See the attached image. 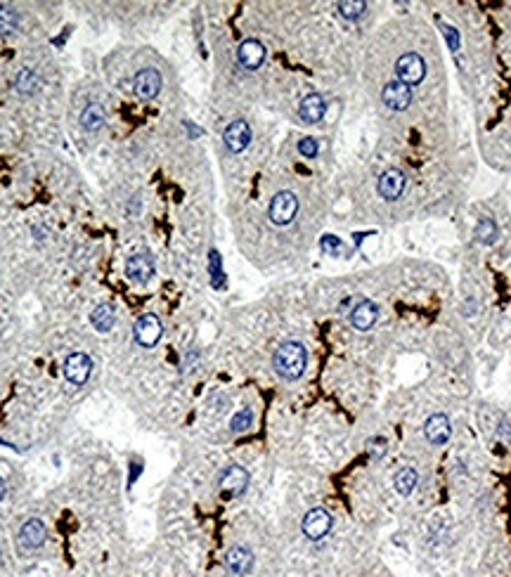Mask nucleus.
I'll use <instances>...</instances> for the list:
<instances>
[{"label": "nucleus", "mask_w": 511, "mask_h": 577, "mask_svg": "<svg viewBox=\"0 0 511 577\" xmlns=\"http://www.w3.org/2000/svg\"><path fill=\"white\" fill-rule=\"evenodd\" d=\"M308 365V353L299 341H284L273 355V367L275 372L287 381L301 379Z\"/></svg>", "instance_id": "f257e3e1"}, {"label": "nucleus", "mask_w": 511, "mask_h": 577, "mask_svg": "<svg viewBox=\"0 0 511 577\" xmlns=\"http://www.w3.org/2000/svg\"><path fill=\"white\" fill-rule=\"evenodd\" d=\"M225 566L232 575H249L254 568V554L244 547H232L225 554Z\"/></svg>", "instance_id": "a211bd4d"}, {"label": "nucleus", "mask_w": 511, "mask_h": 577, "mask_svg": "<svg viewBox=\"0 0 511 577\" xmlns=\"http://www.w3.org/2000/svg\"><path fill=\"white\" fill-rule=\"evenodd\" d=\"M3 497H5V481L0 478V499H3Z\"/></svg>", "instance_id": "473e14b6"}, {"label": "nucleus", "mask_w": 511, "mask_h": 577, "mask_svg": "<svg viewBox=\"0 0 511 577\" xmlns=\"http://www.w3.org/2000/svg\"><path fill=\"white\" fill-rule=\"evenodd\" d=\"M379 320V308L377 303L372 301H360L355 303V308L351 310V324L358 332H367V329H372L374 324Z\"/></svg>", "instance_id": "dca6fc26"}, {"label": "nucleus", "mask_w": 511, "mask_h": 577, "mask_svg": "<svg viewBox=\"0 0 511 577\" xmlns=\"http://www.w3.org/2000/svg\"><path fill=\"white\" fill-rule=\"evenodd\" d=\"M497 235H500V230H497L495 220L493 218H481L476 223V239L485 246L495 244L497 242Z\"/></svg>", "instance_id": "5701e85b"}, {"label": "nucleus", "mask_w": 511, "mask_h": 577, "mask_svg": "<svg viewBox=\"0 0 511 577\" xmlns=\"http://www.w3.org/2000/svg\"><path fill=\"white\" fill-rule=\"evenodd\" d=\"M209 265H211V277H213V287H223V268H221V256H218V251H211V258H209Z\"/></svg>", "instance_id": "bb28decb"}, {"label": "nucleus", "mask_w": 511, "mask_h": 577, "mask_svg": "<svg viewBox=\"0 0 511 577\" xmlns=\"http://www.w3.org/2000/svg\"><path fill=\"white\" fill-rule=\"evenodd\" d=\"M419 483V476L415 469H400L396 476H393V485H396V490L400 492L403 497L412 495Z\"/></svg>", "instance_id": "4be33fe9"}, {"label": "nucleus", "mask_w": 511, "mask_h": 577, "mask_svg": "<svg viewBox=\"0 0 511 577\" xmlns=\"http://www.w3.org/2000/svg\"><path fill=\"white\" fill-rule=\"evenodd\" d=\"M396 76L400 83L410 86H419L426 76V62L424 57H419L417 53H407L396 62Z\"/></svg>", "instance_id": "f03ea898"}, {"label": "nucleus", "mask_w": 511, "mask_h": 577, "mask_svg": "<svg viewBox=\"0 0 511 577\" xmlns=\"http://www.w3.org/2000/svg\"><path fill=\"white\" fill-rule=\"evenodd\" d=\"M90 372H93V360L83 353H71L67 360H64V376H67L69 384L83 386L90 379Z\"/></svg>", "instance_id": "423d86ee"}, {"label": "nucleus", "mask_w": 511, "mask_h": 577, "mask_svg": "<svg viewBox=\"0 0 511 577\" xmlns=\"http://www.w3.org/2000/svg\"><path fill=\"white\" fill-rule=\"evenodd\" d=\"M218 483H221V490L225 492V495L239 497L244 490L249 488V473H247V469H242V466L232 464L221 473V481Z\"/></svg>", "instance_id": "9b49d317"}, {"label": "nucleus", "mask_w": 511, "mask_h": 577, "mask_svg": "<svg viewBox=\"0 0 511 577\" xmlns=\"http://www.w3.org/2000/svg\"><path fill=\"white\" fill-rule=\"evenodd\" d=\"M268 213L275 225H289L296 218V213H299V199H296L294 192H277L273 202H270Z\"/></svg>", "instance_id": "7ed1b4c3"}, {"label": "nucleus", "mask_w": 511, "mask_h": 577, "mask_svg": "<svg viewBox=\"0 0 511 577\" xmlns=\"http://www.w3.org/2000/svg\"><path fill=\"white\" fill-rule=\"evenodd\" d=\"M320 246H322V251H325V254H332V256L341 254V249H344V244H341L339 239H336V237H332V235L322 237Z\"/></svg>", "instance_id": "c756f323"}, {"label": "nucleus", "mask_w": 511, "mask_h": 577, "mask_svg": "<svg viewBox=\"0 0 511 577\" xmlns=\"http://www.w3.org/2000/svg\"><path fill=\"white\" fill-rule=\"evenodd\" d=\"M251 424H254V414H251V410H242V412L235 414V419H232L230 429L235 431V433H242V431H247Z\"/></svg>", "instance_id": "a878e982"}, {"label": "nucleus", "mask_w": 511, "mask_h": 577, "mask_svg": "<svg viewBox=\"0 0 511 577\" xmlns=\"http://www.w3.org/2000/svg\"><path fill=\"white\" fill-rule=\"evenodd\" d=\"M325 114H327V102H325V97H322V95L313 93V95H306L301 100V105H299L301 121H306V123H320L322 119H325Z\"/></svg>", "instance_id": "f3484780"}, {"label": "nucleus", "mask_w": 511, "mask_h": 577, "mask_svg": "<svg viewBox=\"0 0 511 577\" xmlns=\"http://www.w3.org/2000/svg\"><path fill=\"white\" fill-rule=\"evenodd\" d=\"M161 86H164V81H161L157 69H142L133 79V90L140 100H154L161 93Z\"/></svg>", "instance_id": "0eeeda50"}, {"label": "nucleus", "mask_w": 511, "mask_h": 577, "mask_svg": "<svg viewBox=\"0 0 511 577\" xmlns=\"http://www.w3.org/2000/svg\"><path fill=\"white\" fill-rule=\"evenodd\" d=\"M126 275L131 277L133 282L138 284H147L154 275V261L150 254H135L128 258L126 263Z\"/></svg>", "instance_id": "2eb2a0df"}, {"label": "nucleus", "mask_w": 511, "mask_h": 577, "mask_svg": "<svg viewBox=\"0 0 511 577\" xmlns=\"http://www.w3.org/2000/svg\"><path fill=\"white\" fill-rule=\"evenodd\" d=\"M332 516H329V511L325 509H310L306 516H303V523H301V530L303 535L308 537V540L318 542L322 537L329 535V530H332Z\"/></svg>", "instance_id": "20e7f679"}, {"label": "nucleus", "mask_w": 511, "mask_h": 577, "mask_svg": "<svg viewBox=\"0 0 511 577\" xmlns=\"http://www.w3.org/2000/svg\"><path fill=\"white\" fill-rule=\"evenodd\" d=\"M19 15L15 8H8V5H0V36H10L12 31L17 29Z\"/></svg>", "instance_id": "393cba45"}, {"label": "nucleus", "mask_w": 511, "mask_h": 577, "mask_svg": "<svg viewBox=\"0 0 511 577\" xmlns=\"http://www.w3.org/2000/svg\"><path fill=\"white\" fill-rule=\"evenodd\" d=\"M299 152L303 154V157H308V159L318 157V152H320V142L315 140V138H303V140L299 142Z\"/></svg>", "instance_id": "c85d7f7f"}, {"label": "nucleus", "mask_w": 511, "mask_h": 577, "mask_svg": "<svg viewBox=\"0 0 511 577\" xmlns=\"http://www.w3.org/2000/svg\"><path fill=\"white\" fill-rule=\"evenodd\" d=\"M407 187V178L403 171H398V168H388V171L379 178V194L381 199H386V202H396V199L403 197Z\"/></svg>", "instance_id": "6e6552de"}, {"label": "nucleus", "mask_w": 511, "mask_h": 577, "mask_svg": "<svg viewBox=\"0 0 511 577\" xmlns=\"http://www.w3.org/2000/svg\"><path fill=\"white\" fill-rule=\"evenodd\" d=\"M424 436L429 438V443H433V445H445L452 436L450 419L441 412L431 414V417L426 419V424H424Z\"/></svg>", "instance_id": "ddd939ff"}, {"label": "nucleus", "mask_w": 511, "mask_h": 577, "mask_svg": "<svg viewBox=\"0 0 511 577\" xmlns=\"http://www.w3.org/2000/svg\"><path fill=\"white\" fill-rule=\"evenodd\" d=\"M381 100H384V105L388 109H393V112H403V109L410 107V102H412V90L407 88L405 83L391 81V83H386L384 90H381Z\"/></svg>", "instance_id": "f8f14e48"}, {"label": "nucleus", "mask_w": 511, "mask_h": 577, "mask_svg": "<svg viewBox=\"0 0 511 577\" xmlns=\"http://www.w3.org/2000/svg\"><path fill=\"white\" fill-rule=\"evenodd\" d=\"M135 341L140 343L142 348H154L161 341V334H164V327H161V320L157 315H142L138 322H135Z\"/></svg>", "instance_id": "39448f33"}, {"label": "nucleus", "mask_w": 511, "mask_h": 577, "mask_svg": "<svg viewBox=\"0 0 511 577\" xmlns=\"http://www.w3.org/2000/svg\"><path fill=\"white\" fill-rule=\"evenodd\" d=\"M445 31V38H448V43H450V48L452 50H459V34L452 27H443Z\"/></svg>", "instance_id": "7c9ffc66"}, {"label": "nucleus", "mask_w": 511, "mask_h": 577, "mask_svg": "<svg viewBox=\"0 0 511 577\" xmlns=\"http://www.w3.org/2000/svg\"><path fill=\"white\" fill-rule=\"evenodd\" d=\"M15 88H17V93H22V95H34V93H38V88H41V79H38V74L34 69H22L15 79Z\"/></svg>", "instance_id": "412c9836"}, {"label": "nucleus", "mask_w": 511, "mask_h": 577, "mask_svg": "<svg viewBox=\"0 0 511 577\" xmlns=\"http://www.w3.org/2000/svg\"><path fill=\"white\" fill-rule=\"evenodd\" d=\"M223 142H225V147H228L232 154L244 152V149L249 147V142H251V128H249V123L244 121V119L232 121L230 126L223 131Z\"/></svg>", "instance_id": "1a4fd4ad"}, {"label": "nucleus", "mask_w": 511, "mask_h": 577, "mask_svg": "<svg viewBox=\"0 0 511 577\" xmlns=\"http://www.w3.org/2000/svg\"><path fill=\"white\" fill-rule=\"evenodd\" d=\"M237 60L249 71L261 69L265 62V45L261 41H256V38H247V41H242V45L237 48Z\"/></svg>", "instance_id": "9d476101"}, {"label": "nucleus", "mask_w": 511, "mask_h": 577, "mask_svg": "<svg viewBox=\"0 0 511 577\" xmlns=\"http://www.w3.org/2000/svg\"><path fill=\"white\" fill-rule=\"evenodd\" d=\"M105 121H107V112L100 102H90V105H86V109L81 112V126H83V131H88V133H97L102 126H105Z\"/></svg>", "instance_id": "6ab92c4d"}, {"label": "nucleus", "mask_w": 511, "mask_h": 577, "mask_svg": "<svg viewBox=\"0 0 511 577\" xmlns=\"http://www.w3.org/2000/svg\"><path fill=\"white\" fill-rule=\"evenodd\" d=\"M114 320H116V313H114V306H109V303H102V306H97L93 313H90V324L102 334H107L109 329L114 327Z\"/></svg>", "instance_id": "aec40b11"}, {"label": "nucleus", "mask_w": 511, "mask_h": 577, "mask_svg": "<svg viewBox=\"0 0 511 577\" xmlns=\"http://www.w3.org/2000/svg\"><path fill=\"white\" fill-rule=\"evenodd\" d=\"M45 537H48V530H45L43 521H38V518H31V521L24 523L22 530H19V544L29 551L41 549L45 544Z\"/></svg>", "instance_id": "4468645a"}, {"label": "nucleus", "mask_w": 511, "mask_h": 577, "mask_svg": "<svg viewBox=\"0 0 511 577\" xmlns=\"http://www.w3.org/2000/svg\"><path fill=\"white\" fill-rule=\"evenodd\" d=\"M336 10H339V15L344 19H348V22H355V19H360L362 15H365L367 5L360 3V0H344V3L336 5Z\"/></svg>", "instance_id": "b1692460"}, {"label": "nucleus", "mask_w": 511, "mask_h": 577, "mask_svg": "<svg viewBox=\"0 0 511 577\" xmlns=\"http://www.w3.org/2000/svg\"><path fill=\"white\" fill-rule=\"evenodd\" d=\"M367 455H370L374 462H379V459L386 455V440L384 438H372L370 443H367Z\"/></svg>", "instance_id": "cd10ccee"}, {"label": "nucleus", "mask_w": 511, "mask_h": 577, "mask_svg": "<svg viewBox=\"0 0 511 577\" xmlns=\"http://www.w3.org/2000/svg\"><path fill=\"white\" fill-rule=\"evenodd\" d=\"M500 436H504L507 440H511V429H509V424H507V421H502V426H500Z\"/></svg>", "instance_id": "2f4dec72"}]
</instances>
